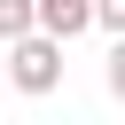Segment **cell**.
Returning a JSON list of instances; mask_svg holds the SVG:
<instances>
[{
	"label": "cell",
	"mask_w": 125,
	"mask_h": 125,
	"mask_svg": "<svg viewBox=\"0 0 125 125\" xmlns=\"http://www.w3.org/2000/svg\"><path fill=\"white\" fill-rule=\"evenodd\" d=\"M8 86L16 94H55L62 86V39H47V31H31V39H16L8 47Z\"/></svg>",
	"instance_id": "obj_1"
},
{
	"label": "cell",
	"mask_w": 125,
	"mask_h": 125,
	"mask_svg": "<svg viewBox=\"0 0 125 125\" xmlns=\"http://www.w3.org/2000/svg\"><path fill=\"white\" fill-rule=\"evenodd\" d=\"M39 31V8L31 0H0V47H16V39H31Z\"/></svg>",
	"instance_id": "obj_3"
},
{
	"label": "cell",
	"mask_w": 125,
	"mask_h": 125,
	"mask_svg": "<svg viewBox=\"0 0 125 125\" xmlns=\"http://www.w3.org/2000/svg\"><path fill=\"white\" fill-rule=\"evenodd\" d=\"M94 23H102L109 39H125V0H94Z\"/></svg>",
	"instance_id": "obj_4"
},
{
	"label": "cell",
	"mask_w": 125,
	"mask_h": 125,
	"mask_svg": "<svg viewBox=\"0 0 125 125\" xmlns=\"http://www.w3.org/2000/svg\"><path fill=\"white\" fill-rule=\"evenodd\" d=\"M109 94L125 102V39H109Z\"/></svg>",
	"instance_id": "obj_5"
},
{
	"label": "cell",
	"mask_w": 125,
	"mask_h": 125,
	"mask_svg": "<svg viewBox=\"0 0 125 125\" xmlns=\"http://www.w3.org/2000/svg\"><path fill=\"white\" fill-rule=\"evenodd\" d=\"M31 8H39V31L62 39V47H70L78 31H94V0H31Z\"/></svg>",
	"instance_id": "obj_2"
}]
</instances>
